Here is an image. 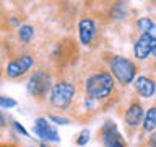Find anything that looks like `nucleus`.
<instances>
[{
	"instance_id": "obj_1",
	"label": "nucleus",
	"mask_w": 156,
	"mask_h": 147,
	"mask_svg": "<svg viewBox=\"0 0 156 147\" xmlns=\"http://www.w3.org/2000/svg\"><path fill=\"white\" fill-rule=\"evenodd\" d=\"M85 88L88 96L93 100H104L111 95L112 88H114V78L109 72L94 74V75L88 77Z\"/></svg>"
},
{
	"instance_id": "obj_2",
	"label": "nucleus",
	"mask_w": 156,
	"mask_h": 147,
	"mask_svg": "<svg viewBox=\"0 0 156 147\" xmlns=\"http://www.w3.org/2000/svg\"><path fill=\"white\" fill-rule=\"evenodd\" d=\"M109 66H111V72L114 74V77L122 85H129L136 74L135 64L132 61H129V59L122 57V56H114L111 59Z\"/></svg>"
},
{
	"instance_id": "obj_3",
	"label": "nucleus",
	"mask_w": 156,
	"mask_h": 147,
	"mask_svg": "<svg viewBox=\"0 0 156 147\" xmlns=\"http://www.w3.org/2000/svg\"><path fill=\"white\" fill-rule=\"evenodd\" d=\"M73 95H75V87H73L72 83L58 82L52 87L51 93H49V101H51L52 106L65 110V108L70 106V103L73 100Z\"/></svg>"
},
{
	"instance_id": "obj_4",
	"label": "nucleus",
	"mask_w": 156,
	"mask_h": 147,
	"mask_svg": "<svg viewBox=\"0 0 156 147\" xmlns=\"http://www.w3.org/2000/svg\"><path fill=\"white\" fill-rule=\"evenodd\" d=\"M51 85H52L51 75H49L47 72H44V70H37L29 77V80L26 83V88L33 96L44 98V95H46L49 90H52Z\"/></svg>"
},
{
	"instance_id": "obj_5",
	"label": "nucleus",
	"mask_w": 156,
	"mask_h": 147,
	"mask_svg": "<svg viewBox=\"0 0 156 147\" xmlns=\"http://www.w3.org/2000/svg\"><path fill=\"white\" fill-rule=\"evenodd\" d=\"M33 62H34V59H33V56H29V54H24V56L15 59V61H10L8 66H7V75L10 78L21 77L23 74H26L29 69L33 67Z\"/></svg>"
},
{
	"instance_id": "obj_6",
	"label": "nucleus",
	"mask_w": 156,
	"mask_h": 147,
	"mask_svg": "<svg viewBox=\"0 0 156 147\" xmlns=\"http://www.w3.org/2000/svg\"><path fill=\"white\" fill-rule=\"evenodd\" d=\"M102 142L106 147H125L119 131H117V126L112 121H107L102 127Z\"/></svg>"
},
{
	"instance_id": "obj_7",
	"label": "nucleus",
	"mask_w": 156,
	"mask_h": 147,
	"mask_svg": "<svg viewBox=\"0 0 156 147\" xmlns=\"http://www.w3.org/2000/svg\"><path fill=\"white\" fill-rule=\"evenodd\" d=\"M34 132L41 137V139H46V141H54V142H58L60 137H58L57 131L47 123L46 118H37L36 123H34Z\"/></svg>"
},
{
	"instance_id": "obj_8",
	"label": "nucleus",
	"mask_w": 156,
	"mask_h": 147,
	"mask_svg": "<svg viewBox=\"0 0 156 147\" xmlns=\"http://www.w3.org/2000/svg\"><path fill=\"white\" fill-rule=\"evenodd\" d=\"M96 34V24L91 18H81L80 23H78V36H80V41L88 46L91 44V41L94 39Z\"/></svg>"
},
{
	"instance_id": "obj_9",
	"label": "nucleus",
	"mask_w": 156,
	"mask_h": 147,
	"mask_svg": "<svg viewBox=\"0 0 156 147\" xmlns=\"http://www.w3.org/2000/svg\"><path fill=\"white\" fill-rule=\"evenodd\" d=\"M154 39H151L148 34H141V36L138 38V41L135 43V56L136 59H146L151 54V51H153V46H154Z\"/></svg>"
},
{
	"instance_id": "obj_10",
	"label": "nucleus",
	"mask_w": 156,
	"mask_h": 147,
	"mask_svg": "<svg viewBox=\"0 0 156 147\" xmlns=\"http://www.w3.org/2000/svg\"><path fill=\"white\" fill-rule=\"evenodd\" d=\"M135 88H136V92H138L143 98L153 96L154 92H156L154 82L151 80V78H148V77H143V75L138 77V78L135 80Z\"/></svg>"
},
{
	"instance_id": "obj_11",
	"label": "nucleus",
	"mask_w": 156,
	"mask_h": 147,
	"mask_svg": "<svg viewBox=\"0 0 156 147\" xmlns=\"http://www.w3.org/2000/svg\"><path fill=\"white\" fill-rule=\"evenodd\" d=\"M141 119H143V108L140 103H132L129 110L125 111V123L129 126H138Z\"/></svg>"
},
{
	"instance_id": "obj_12",
	"label": "nucleus",
	"mask_w": 156,
	"mask_h": 147,
	"mask_svg": "<svg viewBox=\"0 0 156 147\" xmlns=\"http://www.w3.org/2000/svg\"><path fill=\"white\" fill-rule=\"evenodd\" d=\"M143 129L145 131H154L156 129V108H150L145 115V119H143Z\"/></svg>"
},
{
	"instance_id": "obj_13",
	"label": "nucleus",
	"mask_w": 156,
	"mask_h": 147,
	"mask_svg": "<svg viewBox=\"0 0 156 147\" xmlns=\"http://www.w3.org/2000/svg\"><path fill=\"white\" fill-rule=\"evenodd\" d=\"M33 34H34V29H33L31 24H23V26L20 28L18 36H20V39H21L23 43H29L31 38H33Z\"/></svg>"
},
{
	"instance_id": "obj_14",
	"label": "nucleus",
	"mask_w": 156,
	"mask_h": 147,
	"mask_svg": "<svg viewBox=\"0 0 156 147\" xmlns=\"http://www.w3.org/2000/svg\"><path fill=\"white\" fill-rule=\"evenodd\" d=\"M125 15V7L124 3H115L114 7H112V12H111V17L114 20H120L122 17Z\"/></svg>"
},
{
	"instance_id": "obj_15",
	"label": "nucleus",
	"mask_w": 156,
	"mask_h": 147,
	"mask_svg": "<svg viewBox=\"0 0 156 147\" xmlns=\"http://www.w3.org/2000/svg\"><path fill=\"white\" fill-rule=\"evenodd\" d=\"M153 23H154V21H153L151 18H140V20H138V28H140V31L143 33V34H146V33L150 31V28L153 26Z\"/></svg>"
},
{
	"instance_id": "obj_16",
	"label": "nucleus",
	"mask_w": 156,
	"mask_h": 147,
	"mask_svg": "<svg viewBox=\"0 0 156 147\" xmlns=\"http://www.w3.org/2000/svg\"><path fill=\"white\" fill-rule=\"evenodd\" d=\"M0 106L2 108H13V106H16V101L13 98H8V96H0Z\"/></svg>"
},
{
	"instance_id": "obj_17",
	"label": "nucleus",
	"mask_w": 156,
	"mask_h": 147,
	"mask_svg": "<svg viewBox=\"0 0 156 147\" xmlns=\"http://www.w3.org/2000/svg\"><path fill=\"white\" fill-rule=\"evenodd\" d=\"M88 141H90V131H88V129H83L81 134L78 136V139H76V144H78V145H85Z\"/></svg>"
},
{
	"instance_id": "obj_18",
	"label": "nucleus",
	"mask_w": 156,
	"mask_h": 147,
	"mask_svg": "<svg viewBox=\"0 0 156 147\" xmlns=\"http://www.w3.org/2000/svg\"><path fill=\"white\" fill-rule=\"evenodd\" d=\"M51 121L55 123V124H68L67 118H60V116H51Z\"/></svg>"
},
{
	"instance_id": "obj_19",
	"label": "nucleus",
	"mask_w": 156,
	"mask_h": 147,
	"mask_svg": "<svg viewBox=\"0 0 156 147\" xmlns=\"http://www.w3.org/2000/svg\"><path fill=\"white\" fill-rule=\"evenodd\" d=\"M13 127H15V129H16L18 132H21V134H23V136H26V137H28V131H26V129H24V127H23L21 124H20V123H18V121H13Z\"/></svg>"
},
{
	"instance_id": "obj_20",
	"label": "nucleus",
	"mask_w": 156,
	"mask_h": 147,
	"mask_svg": "<svg viewBox=\"0 0 156 147\" xmlns=\"http://www.w3.org/2000/svg\"><path fill=\"white\" fill-rule=\"evenodd\" d=\"M150 144H151V147H156V132L150 137Z\"/></svg>"
},
{
	"instance_id": "obj_21",
	"label": "nucleus",
	"mask_w": 156,
	"mask_h": 147,
	"mask_svg": "<svg viewBox=\"0 0 156 147\" xmlns=\"http://www.w3.org/2000/svg\"><path fill=\"white\" fill-rule=\"evenodd\" d=\"M2 124H5V118H3L2 113H0V126H2Z\"/></svg>"
},
{
	"instance_id": "obj_22",
	"label": "nucleus",
	"mask_w": 156,
	"mask_h": 147,
	"mask_svg": "<svg viewBox=\"0 0 156 147\" xmlns=\"http://www.w3.org/2000/svg\"><path fill=\"white\" fill-rule=\"evenodd\" d=\"M151 54H153V56L156 57V43H154V46H153V51H151Z\"/></svg>"
},
{
	"instance_id": "obj_23",
	"label": "nucleus",
	"mask_w": 156,
	"mask_h": 147,
	"mask_svg": "<svg viewBox=\"0 0 156 147\" xmlns=\"http://www.w3.org/2000/svg\"><path fill=\"white\" fill-rule=\"evenodd\" d=\"M0 147H15V145H12V144H0Z\"/></svg>"
},
{
	"instance_id": "obj_24",
	"label": "nucleus",
	"mask_w": 156,
	"mask_h": 147,
	"mask_svg": "<svg viewBox=\"0 0 156 147\" xmlns=\"http://www.w3.org/2000/svg\"><path fill=\"white\" fill-rule=\"evenodd\" d=\"M41 147H47V145H46V144H41Z\"/></svg>"
},
{
	"instance_id": "obj_25",
	"label": "nucleus",
	"mask_w": 156,
	"mask_h": 147,
	"mask_svg": "<svg viewBox=\"0 0 156 147\" xmlns=\"http://www.w3.org/2000/svg\"><path fill=\"white\" fill-rule=\"evenodd\" d=\"M0 74H2V72H0Z\"/></svg>"
}]
</instances>
